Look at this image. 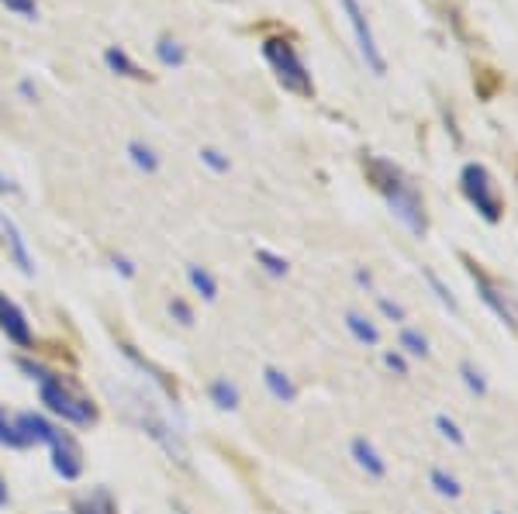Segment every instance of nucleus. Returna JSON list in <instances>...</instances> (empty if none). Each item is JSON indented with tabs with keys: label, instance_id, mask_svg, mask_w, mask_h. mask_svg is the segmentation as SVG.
I'll return each instance as SVG.
<instances>
[{
	"label": "nucleus",
	"instance_id": "1",
	"mask_svg": "<svg viewBox=\"0 0 518 514\" xmlns=\"http://www.w3.org/2000/svg\"><path fill=\"white\" fill-rule=\"evenodd\" d=\"M366 176H370V184L387 197V207H391V215L397 221H405L415 235H425L428 232V218H425V204L422 197L415 194V190L405 184V176L401 170L387 163V159H377L370 156L366 159Z\"/></svg>",
	"mask_w": 518,
	"mask_h": 514
},
{
	"label": "nucleus",
	"instance_id": "2",
	"mask_svg": "<svg viewBox=\"0 0 518 514\" xmlns=\"http://www.w3.org/2000/svg\"><path fill=\"white\" fill-rule=\"evenodd\" d=\"M111 393H114V401H118V407L125 411V418L135 425V428H142L149 438H156L163 449L170 452L176 463H187V446H184V438L176 435V428H173L170 421H166V414L156 407V401L153 397H145V393H139V390H128V387H108Z\"/></svg>",
	"mask_w": 518,
	"mask_h": 514
},
{
	"label": "nucleus",
	"instance_id": "3",
	"mask_svg": "<svg viewBox=\"0 0 518 514\" xmlns=\"http://www.w3.org/2000/svg\"><path fill=\"white\" fill-rule=\"evenodd\" d=\"M21 370L32 373L35 380L42 383V404H48V411H56L59 418L73 421V425H94L97 411L87 404L83 397H77V393L66 387L56 373H48V370H42V366H32L28 359H21Z\"/></svg>",
	"mask_w": 518,
	"mask_h": 514
},
{
	"label": "nucleus",
	"instance_id": "4",
	"mask_svg": "<svg viewBox=\"0 0 518 514\" xmlns=\"http://www.w3.org/2000/svg\"><path fill=\"white\" fill-rule=\"evenodd\" d=\"M263 59H267L270 69L277 73L283 90H291V94H298V97L314 94L312 73H308L304 59L298 56V48L291 46L287 38H267V42H263Z\"/></svg>",
	"mask_w": 518,
	"mask_h": 514
},
{
	"label": "nucleus",
	"instance_id": "5",
	"mask_svg": "<svg viewBox=\"0 0 518 514\" xmlns=\"http://www.w3.org/2000/svg\"><path fill=\"white\" fill-rule=\"evenodd\" d=\"M460 187H463V197L477 207L481 218L491 221V225L502 221L504 201H502V194H498V187H494V176L487 173V166H481V163H467L463 173H460Z\"/></svg>",
	"mask_w": 518,
	"mask_h": 514
},
{
	"label": "nucleus",
	"instance_id": "6",
	"mask_svg": "<svg viewBox=\"0 0 518 514\" xmlns=\"http://www.w3.org/2000/svg\"><path fill=\"white\" fill-rule=\"evenodd\" d=\"M463 263H467V273H470V280H473V287H477L481 300H484L487 308L498 314V318H502V321H504L508 328H512V331H518V304H515V300L504 294L502 287L491 280L484 269L473 263L470 256H463Z\"/></svg>",
	"mask_w": 518,
	"mask_h": 514
},
{
	"label": "nucleus",
	"instance_id": "7",
	"mask_svg": "<svg viewBox=\"0 0 518 514\" xmlns=\"http://www.w3.org/2000/svg\"><path fill=\"white\" fill-rule=\"evenodd\" d=\"M343 11L349 17V25H353V35H356V46H360V56L366 69L374 73V77H384L387 73V63H384V56H380V46L377 38H374V28H370V21H366V11L360 7V0H343Z\"/></svg>",
	"mask_w": 518,
	"mask_h": 514
},
{
	"label": "nucleus",
	"instance_id": "8",
	"mask_svg": "<svg viewBox=\"0 0 518 514\" xmlns=\"http://www.w3.org/2000/svg\"><path fill=\"white\" fill-rule=\"evenodd\" d=\"M48 449H52V467H56V473H59L63 480H77L79 473H83V452H79V446L73 442V435L52 432Z\"/></svg>",
	"mask_w": 518,
	"mask_h": 514
},
{
	"label": "nucleus",
	"instance_id": "9",
	"mask_svg": "<svg viewBox=\"0 0 518 514\" xmlns=\"http://www.w3.org/2000/svg\"><path fill=\"white\" fill-rule=\"evenodd\" d=\"M0 331H4V335H7L15 345H25V349L35 342L32 325H28L25 311L17 308L15 300H7L4 294H0Z\"/></svg>",
	"mask_w": 518,
	"mask_h": 514
},
{
	"label": "nucleus",
	"instance_id": "10",
	"mask_svg": "<svg viewBox=\"0 0 518 514\" xmlns=\"http://www.w3.org/2000/svg\"><path fill=\"white\" fill-rule=\"evenodd\" d=\"M0 232H4V242H7V249H11V256H15V263L21 273H28L32 277L35 266H32V256H28V246H25V235L17 232V225L11 218H4L0 215Z\"/></svg>",
	"mask_w": 518,
	"mask_h": 514
},
{
	"label": "nucleus",
	"instance_id": "11",
	"mask_svg": "<svg viewBox=\"0 0 518 514\" xmlns=\"http://www.w3.org/2000/svg\"><path fill=\"white\" fill-rule=\"evenodd\" d=\"M353 459H356V467L366 469L370 477H384L387 473V463L380 459V452L366 442V438H353Z\"/></svg>",
	"mask_w": 518,
	"mask_h": 514
},
{
	"label": "nucleus",
	"instance_id": "12",
	"mask_svg": "<svg viewBox=\"0 0 518 514\" xmlns=\"http://www.w3.org/2000/svg\"><path fill=\"white\" fill-rule=\"evenodd\" d=\"M263 380H267V390L277 397V401H283V404H294V401H298V387L291 383V376H287V373H280V370L267 366Z\"/></svg>",
	"mask_w": 518,
	"mask_h": 514
},
{
	"label": "nucleus",
	"instance_id": "13",
	"mask_svg": "<svg viewBox=\"0 0 518 514\" xmlns=\"http://www.w3.org/2000/svg\"><path fill=\"white\" fill-rule=\"evenodd\" d=\"M345 328L353 331V339L363 345H377L380 342V331L374 325H370V318H363V314L349 311L345 314Z\"/></svg>",
	"mask_w": 518,
	"mask_h": 514
},
{
	"label": "nucleus",
	"instance_id": "14",
	"mask_svg": "<svg viewBox=\"0 0 518 514\" xmlns=\"http://www.w3.org/2000/svg\"><path fill=\"white\" fill-rule=\"evenodd\" d=\"M79 514H114V500L108 490H90L87 498H79L77 504Z\"/></svg>",
	"mask_w": 518,
	"mask_h": 514
},
{
	"label": "nucleus",
	"instance_id": "15",
	"mask_svg": "<svg viewBox=\"0 0 518 514\" xmlns=\"http://www.w3.org/2000/svg\"><path fill=\"white\" fill-rule=\"evenodd\" d=\"M207 393H211V401H215L221 411H236L238 407V390L236 383H228V380H215V383L207 387Z\"/></svg>",
	"mask_w": 518,
	"mask_h": 514
},
{
	"label": "nucleus",
	"instance_id": "16",
	"mask_svg": "<svg viewBox=\"0 0 518 514\" xmlns=\"http://www.w3.org/2000/svg\"><path fill=\"white\" fill-rule=\"evenodd\" d=\"M187 280H190V287H194L197 294L205 297V300H215V297H218V283H215V277H211L207 269H201V266H190Z\"/></svg>",
	"mask_w": 518,
	"mask_h": 514
},
{
	"label": "nucleus",
	"instance_id": "17",
	"mask_svg": "<svg viewBox=\"0 0 518 514\" xmlns=\"http://www.w3.org/2000/svg\"><path fill=\"white\" fill-rule=\"evenodd\" d=\"M104 63H108V69L122 73V77H132V79H142V77H145V73H142L139 66L128 59L122 48H108V52H104Z\"/></svg>",
	"mask_w": 518,
	"mask_h": 514
},
{
	"label": "nucleus",
	"instance_id": "18",
	"mask_svg": "<svg viewBox=\"0 0 518 514\" xmlns=\"http://www.w3.org/2000/svg\"><path fill=\"white\" fill-rule=\"evenodd\" d=\"M128 156H132V163H135L139 170H145V173L159 170V156L149 149V145H142V142H128Z\"/></svg>",
	"mask_w": 518,
	"mask_h": 514
},
{
	"label": "nucleus",
	"instance_id": "19",
	"mask_svg": "<svg viewBox=\"0 0 518 514\" xmlns=\"http://www.w3.org/2000/svg\"><path fill=\"white\" fill-rule=\"evenodd\" d=\"M156 56H159V63L163 66H184V59H187L184 46H180V42H173V38H159Z\"/></svg>",
	"mask_w": 518,
	"mask_h": 514
},
{
	"label": "nucleus",
	"instance_id": "20",
	"mask_svg": "<svg viewBox=\"0 0 518 514\" xmlns=\"http://www.w3.org/2000/svg\"><path fill=\"white\" fill-rule=\"evenodd\" d=\"M401 349H405L408 356H428V342H425L422 331H415V328H405V331H401Z\"/></svg>",
	"mask_w": 518,
	"mask_h": 514
},
{
	"label": "nucleus",
	"instance_id": "21",
	"mask_svg": "<svg viewBox=\"0 0 518 514\" xmlns=\"http://www.w3.org/2000/svg\"><path fill=\"white\" fill-rule=\"evenodd\" d=\"M0 446H11V449H25L28 442L21 438V432H17L15 421L4 418V411H0Z\"/></svg>",
	"mask_w": 518,
	"mask_h": 514
},
{
	"label": "nucleus",
	"instance_id": "22",
	"mask_svg": "<svg viewBox=\"0 0 518 514\" xmlns=\"http://www.w3.org/2000/svg\"><path fill=\"white\" fill-rule=\"evenodd\" d=\"M432 487L439 490L442 498H460V483H456V477H449L446 469H432Z\"/></svg>",
	"mask_w": 518,
	"mask_h": 514
},
{
	"label": "nucleus",
	"instance_id": "23",
	"mask_svg": "<svg viewBox=\"0 0 518 514\" xmlns=\"http://www.w3.org/2000/svg\"><path fill=\"white\" fill-rule=\"evenodd\" d=\"M425 280H428V287L436 290V297H439V300H442V304H446V308H449V311L460 314V304H456V297L449 294V290H446V283H442L439 277L432 273V269H425Z\"/></svg>",
	"mask_w": 518,
	"mask_h": 514
},
{
	"label": "nucleus",
	"instance_id": "24",
	"mask_svg": "<svg viewBox=\"0 0 518 514\" xmlns=\"http://www.w3.org/2000/svg\"><path fill=\"white\" fill-rule=\"evenodd\" d=\"M460 373H463V383L473 390V393H487V380L481 370H473V362H463L460 366Z\"/></svg>",
	"mask_w": 518,
	"mask_h": 514
},
{
	"label": "nucleus",
	"instance_id": "25",
	"mask_svg": "<svg viewBox=\"0 0 518 514\" xmlns=\"http://www.w3.org/2000/svg\"><path fill=\"white\" fill-rule=\"evenodd\" d=\"M436 428H439L442 438H449L453 446H463V442H467V435L460 432V425H456L453 418H446V414H439V418H436Z\"/></svg>",
	"mask_w": 518,
	"mask_h": 514
},
{
	"label": "nucleus",
	"instance_id": "26",
	"mask_svg": "<svg viewBox=\"0 0 518 514\" xmlns=\"http://www.w3.org/2000/svg\"><path fill=\"white\" fill-rule=\"evenodd\" d=\"M7 11H15V15H21V17H28V21H35L38 17V4L35 0H0Z\"/></svg>",
	"mask_w": 518,
	"mask_h": 514
},
{
	"label": "nucleus",
	"instance_id": "27",
	"mask_svg": "<svg viewBox=\"0 0 518 514\" xmlns=\"http://www.w3.org/2000/svg\"><path fill=\"white\" fill-rule=\"evenodd\" d=\"M256 259H259V263L267 266V273H270V277H283V273H287V263H283L280 256H273V252L259 249V252H256Z\"/></svg>",
	"mask_w": 518,
	"mask_h": 514
},
{
	"label": "nucleus",
	"instance_id": "28",
	"mask_svg": "<svg viewBox=\"0 0 518 514\" xmlns=\"http://www.w3.org/2000/svg\"><path fill=\"white\" fill-rule=\"evenodd\" d=\"M201 163H207V166H211L215 173H225V170H228V159L221 156L218 149H201Z\"/></svg>",
	"mask_w": 518,
	"mask_h": 514
},
{
	"label": "nucleus",
	"instance_id": "29",
	"mask_svg": "<svg viewBox=\"0 0 518 514\" xmlns=\"http://www.w3.org/2000/svg\"><path fill=\"white\" fill-rule=\"evenodd\" d=\"M170 311L176 314V318H180V325H194V314H190V308L184 304V300H173Z\"/></svg>",
	"mask_w": 518,
	"mask_h": 514
},
{
	"label": "nucleus",
	"instance_id": "30",
	"mask_svg": "<svg viewBox=\"0 0 518 514\" xmlns=\"http://www.w3.org/2000/svg\"><path fill=\"white\" fill-rule=\"evenodd\" d=\"M380 311L387 314V318H394V321H405V311H401L397 304H391L387 297H380Z\"/></svg>",
	"mask_w": 518,
	"mask_h": 514
},
{
	"label": "nucleus",
	"instance_id": "31",
	"mask_svg": "<svg viewBox=\"0 0 518 514\" xmlns=\"http://www.w3.org/2000/svg\"><path fill=\"white\" fill-rule=\"evenodd\" d=\"M384 362H387V370H394V373H408V366H405V359L397 356V352H387V356H384Z\"/></svg>",
	"mask_w": 518,
	"mask_h": 514
},
{
	"label": "nucleus",
	"instance_id": "32",
	"mask_svg": "<svg viewBox=\"0 0 518 514\" xmlns=\"http://www.w3.org/2000/svg\"><path fill=\"white\" fill-rule=\"evenodd\" d=\"M0 194H17L15 180H11V176H7V173H0Z\"/></svg>",
	"mask_w": 518,
	"mask_h": 514
},
{
	"label": "nucleus",
	"instance_id": "33",
	"mask_svg": "<svg viewBox=\"0 0 518 514\" xmlns=\"http://www.w3.org/2000/svg\"><path fill=\"white\" fill-rule=\"evenodd\" d=\"M7 500V487H4V480H0V504Z\"/></svg>",
	"mask_w": 518,
	"mask_h": 514
}]
</instances>
